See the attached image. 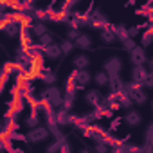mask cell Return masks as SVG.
<instances>
[{
    "label": "cell",
    "mask_w": 153,
    "mask_h": 153,
    "mask_svg": "<svg viewBox=\"0 0 153 153\" xmlns=\"http://www.w3.org/2000/svg\"><path fill=\"white\" fill-rule=\"evenodd\" d=\"M4 130V124H2V121H0V131H2Z\"/></svg>",
    "instance_id": "35"
},
{
    "label": "cell",
    "mask_w": 153,
    "mask_h": 153,
    "mask_svg": "<svg viewBox=\"0 0 153 153\" xmlns=\"http://www.w3.org/2000/svg\"><path fill=\"white\" fill-rule=\"evenodd\" d=\"M25 137H27L29 142L38 144V142H43V140L49 139V130H47V128H42V126H36V128L29 130V133H27Z\"/></svg>",
    "instance_id": "2"
},
{
    "label": "cell",
    "mask_w": 153,
    "mask_h": 153,
    "mask_svg": "<svg viewBox=\"0 0 153 153\" xmlns=\"http://www.w3.org/2000/svg\"><path fill=\"white\" fill-rule=\"evenodd\" d=\"M94 149H96V153H108V146H105V144H101V142H96Z\"/></svg>",
    "instance_id": "29"
},
{
    "label": "cell",
    "mask_w": 153,
    "mask_h": 153,
    "mask_svg": "<svg viewBox=\"0 0 153 153\" xmlns=\"http://www.w3.org/2000/svg\"><path fill=\"white\" fill-rule=\"evenodd\" d=\"M43 54H45L47 58H51V59H58V58L61 56V51H59V45H58V43H52V45H49V47H45V49H43Z\"/></svg>",
    "instance_id": "13"
},
{
    "label": "cell",
    "mask_w": 153,
    "mask_h": 153,
    "mask_svg": "<svg viewBox=\"0 0 153 153\" xmlns=\"http://www.w3.org/2000/svg\"><path fill=\"white\" fill-rule=\"evenodd\" d=\"M142 87H146V88H151V87H153V74H151V72H149L148 79L144 81V85H142Z\"/></svg>",
    "instance_id": "31"
},
{
    "label": "cell",
    "mask_w": 153,
    "mask_h": 153,
    "mask_svg": "<svg viewBox=\"0 0 153 153\" xmlns=\"http://www.w3.org/2000/svg\"><path fill=\"white\" fill-rule=\"evenodd\" d=\"M123 47H124V51H128V52H131L135 47H137V43H135V40H126V42H123Z\"/></svg>",
    "instance_id": "26"
},
{
    "label": "cell",
    "mask_w": 153,
    "mask_h": 153,
    "mask_svg": "<svg viewBox=\"0 0 153 153\" xmlns=\"http://www.w3.org/2000/svg\"><path fill=\"white\" fill-rule=\"evenodd\" d=\"M74 47H79V49H90V47H92V38H90L88 34L81 33L78 38H76V42H74Z\"/></svg>",
    "instance_id": "11"
},
{
    "label": "cell",
    "mask_w": 153,
    "mask_h": 153,
    "mask_svg": "<svg viewBox=\"0 0 153 153\" xmlns=\"http://www.w3.org/2000/svg\"><path fill=\"white\" fill-rule=\"evenodd\" d=\"M108 85H110L112 92H121V90H124V83L121 81V78H119V76H110Z\"/></svg>",
    "instance_id": "17"
},
{
    "label": "cell",
    "mask_w": 153,
    "mask_h": 153,
    "mask_svg": "<svg viewBox=\"0 0 153 153\" xmlns=\"http://www.w3.org/2000/svg\"><path fill=\"white\" fill-rule=\"evenodd\" d=\"M59 146H61V142H51L49 146H47V153H59Z\"/></svg>",
    "instance_id": "27"
},
{
    "label": "cell",
    "mask_w": 153,
    "mask_h": 153,
    "mask_svg": "<svg viewBox=\"0 0 153 153\" xmlns=\"http://www.w3.org/2000/svg\"><path fill=\"white\" fill-rule=\"evenodd\" d=\"M59 51H61V54H70V52L74 51V43L68 42V40H65V42L59 45Z\"/></svg>",
    "instance_id": "23"
},
{
    "label": "cell",
    "mask_w": 153,
    "mask_h": 153,
    "mask_svg": "<svg viewBox=\"0 0 153 153\" xmlns=\"http://www.w3.org/2000/svg\"><path fill=\"white\" fill-rule=\"evenodd\" d=\"M130 59H131V63H133L135 67L144 65V61H146V52H144V49H142L140 45H137V47L130 52Z\"/></svg>",
    "instance_id": "7"
},
{
    "label": "cell",
    "mask_w": 153,
    "mask_h": 153,
    "mask_svg": "<svg viewBox=\"0 0 153 153\" xmlns=\"http://www.w3.org/2000/svg\"><path fill=\"white\" fill-rule=\"evenodd\" d=\"M112 33L115 34V40H121V42L130 40V36H128V29H126L123 24H119V25H112Z\"/></svg>",
    "instance_id": "10"
},
{
    "label": "cell",
    "mask_w": 153,
    "mask_h": 153,
    "mask_svg": "<svg viewBox=\"0 0 153 153\" xmlns=\"http://www.w3.org/2000/svg\"><path fill=\"white\" fill-rule=\"evenodd\" d=\"M110 153H123V151H121V148H114V149H112Z\"/></svg>",
    "instance_id": "34"
},
{
    "label": "cell",
    "mask_w": 153,
    "mask_h": 153,
    "mask_svg": "<svg viewBox=\"0 0 153 153\" xmlns=\"http://www.w3.org/2000/svg\"><path fill=\"white\" fill-rule=\"evenodd\" d=\"M121 67H123V61L119 58H110V59L105 61V72L108 76H119Z\"/></svg>",
    "instance_id": "6"
},
{
    "label": "cell",
    "mask_w": 153,
    "mask_h": 153,
    "mask_svg": "<svg viewBox=\"0 0 153 153\" xmlns=\"http://www.w3.org/2000/svg\"><path fill=\"white\" fill-rule=\"evenodd\" d=\"M139 31H140V27H130V29H128V36L133 40V38L139 34Z\"/></svg>",
    "instance_id": "30"
},
{
    "label": "cell",
    "mask_w": 153,
    "mask_h": 153,
    "mask_svg": "<svg viewBox=\"0 0 153 153\" xmlns=\"http://www.w3.org/2000/svg\"><path fill=\"white\" fill-rule=\"evenodd\" d=\"M79 34H81V31H78V29H68V31H67V40L74 43V42H76V38H78Z\"/></svg>",
    "instance_id": "25"
},
{
    "label": "cell",
    "mask_w": 153,
    "mask_h": 153,
    "mask_svg": "<svg viewBox=\"0 0 153 153\" xmlns=\"http://www.w3.org/2000/svg\"><path fill=\"white\" fill-rule=\"evenodd\" d=\"M40 79H42L43 83H47V85H54L58 78H56V74H54L51 68L45 67V68H42V72H40Z\"/></svg>",
    "instance_id": "12"
},
{
    "label": "cell",
    "mask_w": 153,
    "mask_h": 153,
    "mask_svg": "<svg viewBox=\"0 0 153 153\" xmlns=\"http://www.w3.org/2000/svg\"><path fill=\"white\" fill-rule=\"evenodd\" d=\"M59 153H72L67 142H61V146H59Z\"/></svg>",
    "instance_id": "32"
},
{
    "label": "cell",
    "mask_w": 153,
    "mask_h": 153,
    "mask_svg": "<svg viewBox=\"0 0 153 153\" xmlns=\"http://www.w3.org/2000/svg\"><path fill=\"white\" fill-rule=\"evenodd\" d=\"M78 153H92V149H88V148H81Z\"/></svg>",
    "instance_id": "33"
},
{
    "label": "cell",
    "mask_w": 153,
    "mask_h": 153,
    "mask_svg": "<svg viewBox=\"0 0 153 153\" xmlns=\"http://www.w3.org/2000/svg\"><path fill=\"white\" fill-rule=\"evenodd\" d=\"M151 36H153V31H151V29H148V31H146V33L142 34V45H140L142 49L149 45V42H151Z\"/></svg>",
    "instance_id": "24"
},
{
    "label": "cell",
    "mask_w": 153,
    "mask_h": 153,
    "mask_svg": "<svg viewBox=\"0 0 153 153\" xmlns=\"http://www.w3.org/2000/svg\"><path fill=\"white\" fill-rule=\"evenodd\" d=\"M123 121H126V124L128 126H139L140 123H142V115L137 112V110H130L126 115H124V119Z\"/></svg>",
    "instance_id": "8"
},
{
    "label": "cell",
    "mask_w": 153,
    "mask_h": 153,
    "mask_svg": "<svg viewBox=\"0 0 153 153\" xmlns=\"http://www.w3.org/2000/svg\"><path fill=\"white\" fill-rule=\"evenodd\" d=\"M85 99H87V103H88V105H92L94 108L101 106V101H103V97H101V94H99L97 90H88V92H87V96H85Z\"/></svg>",
    "instance_id": "9"
},
{
    "label": "cell",
    "mask_w": 153,
    "mask_h": 153,
    "mask_svg": "<svg viewBox=\"0 0 153 153\" xmlns=\"http://www.w3.org/2000/svg\"><path fill=\"white\" fill-rule=\"evenodd\" d=\"M54 123H56L58 126H67V124H70V114L65 112V110L54 114Z\"/></svg>",
    "instance_id": "14"
},
{
    "label": "cell",
    "mask_w": 153,
    "mask_h": 153,
    "mask_svg": "<svg viewBox=\"0 0 153 153\" xmlns=\"http://www.w3.org/2000/svg\"><path fill=\"white\" fill-rule=\"evenodd\" d=\"M0 29H2L9 38H15V36L20 34V24H18L16 18H11V16H9V20H7L2 27H0Z\"/></svg>",
    "instance_id": "4"
},
{
    "label": "cell",
    "mask_w": 153,
    "mask_h": 153,
    "mask_svg": "<svg viewBox=\"0 0 153 153\" xmlns=\"http://www.w3.org/2000/svg\"><path fill=\"white\" fill-rule=\"evenodd\" d=\"M149 76V70L140 65V67H133V72H131V83H137V85H144V81L148 79Z\"/></svg>",
    "instance_id": "3"
},
{
    "label": "cell",
    "mask_w": 153,
    "mask_h": 153,
    "mask_svg": "<svg viewBox=\"0 0 153 153\" xmlns=\"http://www.w3.org/2000/svg\"><path fill=\"white\" fill-rule=\"evenodd\" d=\"M54 42H52V36L49 34V33H45L43 36H40L38 38V45L42 47V49H45V47H49V45H52Z\"/></svg>",
    "instance_id": "22"
},
{
    "label": "cell",
    "mask_w": 153,
    "mask_h": 153,
    "mask_svg": "<svg viewBox=\"0 0 153 153\" xmlns=\"http://www.w3.org/2000/svg\"><path fill=\"white\" fill-rule=\"evenodd\" d=\"M74 67H76V70H85L87 67H88V63H90V59L85 56V54H78L74 58Z\"/></svg>",
    "instance_id": "15"
},
{
    "label": "cell",
    "mask_w": 153,
    "mask_h": 153,
    "mask_svg": "<svg viewBox=\"0 0 153 153\" xmlns=\"http://www.w3.org/2000/svg\"><path fill=\"white\" fill-rule=\"evenodd\" d=\"M99 38H101L105 43H114V42H115V34L112 33V25H108L106 29L99 31Z\"/></svg>",
    "instance_id": "18"
},
{
    "label": "cell",
    "mask_w": 153,
    "mask_h": 153,
    "mask_svg": "<svg viewBox=\"0 0 153 153\" xmlns=\"http://www.w3.org/2000/svg\"><path fill=\"white\" fill-rule=\"evenodd\" d=\"M61 106H63L65 112H68L74 106V94H65L63 96V101H61Z\"/></svg>",
    "instance_id": "21"
},
{
    "label": "cell",
    "mask_w": 153,
    "mask_h": 153,
    "mask_svg": "<svg viewBox=\"0 0 153 153\" xmlns=\"http://www.w3.org/2000/svg\"><path fill=\"white\" fill-rule=\"evenodd\" d=\"M121 123H123V117H115V119L110 123V128H108V131H115V130L121 126Z\"/></svg>",
    "instance_id": "28"
},
{
    "label": "cell",
    "mask_w": 153,
    "mask_h": 153,
    "mask_svg": "<svg viewBox=\"0 0 153 153\" xmlns=\"http://www.w3.org/2000/svg\"><path fill=\"white\" fill-rule=\"evenodd\" d=\"M61 101H63V96L56 87H49L40 94V103L45 105V106H51V108L61 106Z\"/></svg>",
    "instance_id": "1"
},
{
    "label": "cell",
    "mask_w": 153,
    "mask_h": 153,
    "mask_svg": "<svg viewBox=\"0 0 153 153\" xmlns=\"http://www.w3.org/2000/svg\"><path fill=\"white\" fill-rule=\"evenodd\" d=\"M94 83L97 85V87H106L108 85V79H110V76L103 70V72H96V76H94Z\"/></svg>",
    "instance_id": "19"
},
{
    "label": "cell",
    "mask_w": 153,
    "mask_h": 153,
    "mask_svg": "<svg viewBox=\"0 0 153 153\" xmlns=\"http://www.w3.org/2000/svg\"><path fill=\"white\" fill-rule=\"evenodd\" d=\"M31 33L34 34V36H43L45 33H47V27H45V24H42V22H36V24H33L31 25Z\"/></svg>",
    "instance_id": "20"
},
{
    "label": "cell",
    "mask_w": 153,
    "mask_h": 153,
    "mask_svg": "<svg viewBox=\"0 0 153 153\" xmlns=\"http://www.w3.org/2000/svg\"><path fill=\"white\" fill-rule=\"evenodd\" d=\"M38 124H40V112H38V110H33V112L29 114V117L25 119V126L33 130V128H36Z\"/></svg>",
    "instance_id": "16"
},
{
    "label": "cell",
    "mask_w": 153,
    "mask_h": 153,
    "mask_svg": "<svg viewBox=\"0 0 153 153\" xmlns=\"http://www.w3.org/2000/svg\"><path fill=\"white\" fill-rule=\"evenodd\" d=\"M88 24L92 25V27H96V29H99V31H103V29H106L110 24H108V20L99 13V11H96L94 15H88Z\"/></svg>",
    "instance_id": "5"
}]
</instances>
